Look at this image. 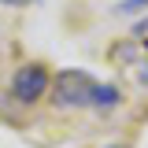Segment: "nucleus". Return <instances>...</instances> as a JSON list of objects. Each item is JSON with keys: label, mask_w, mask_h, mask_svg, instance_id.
<instances>
[{"label": "nucleus", "mask_w": 148, "mask_h": 148, "mask_svg": "<svg viewBox=\"0 0 148 148\" xmlns=\"http://www.w3.org/2000/svg\"><path fill=\"white\" fill-rule=\"evenodd\" d=\"M92 82L85 71H63L56 78V89H52V100L56 108H92Z\"/></svg>", "instance_id": "nucleus-1"}, {"label": "nucleus", "mask_w": 148, "mask_h": 148, "mask_svg": "<svg viewBox=\"0 0 148 148\" xmlns=\"http://www.w3.org/2000/svg\"><path fill=\"white\" fill-rule=\"evenodd\" d=\"M45 89H48V71L41 63H26L11 74V96L18 104H37L45 96Z\"/></svg>", "instance_id": "nucleus-2"}, {"label": "nucleus", "mask_w": 148, "mask_h": 148, "mask_svg": "<svg viewBox=\"0 0 148 148\" xmlns=\"http://www.w3.org/2000/svg\"><path fill=\"white\" fill-rule=\"evenodd\" d=\"M119 100H122V92L115 89V85H96L92 89V108H100V111H111Z\"/></svg>", "instance_id": "nucleus-3"}, {"label": "nucleus", "mask_w": 148, "mask_h": 148, "mask_svg": "<svg viewBox=\"0 0 148 148\" xmlns=\"http://www.w3.org/2000/svg\"><path fill=\"white\" fill-rule=\"evenodd\" d=\"M148 0H126V4H122V8H119V11H122V15H126V11H137V8H145Z\"/></svg>", "instance_id": "nucleus-4"}, {"label": "nucleus", "mask_w": 148, "mask_h": 148, "mask_svg": "<svg viewBox=\"0 0 148 148\" xmlns=\"http://www.w3.org/2000/svg\"><path fill=\"white\" fill-rule=\"evenodd\" d=\"M0 4H8V8H15V4H26V0H0Z\"/></svg>", "instance_id": "nucleus-5"}, {"label": "nucleus", "mask_w": 148, "mask_h": 148, "mask_svg": "<svg viewBox=\"0 0 148 148\" xmlns=\"http://www.w3.org/2000/svg\"><path fill=\"white\" fill-rule=\"evenodd\" d=\"M141 82H148V67H145V74H141Z\"/></svg>", "instance_id": "nucleus-6"}]
</instances>
